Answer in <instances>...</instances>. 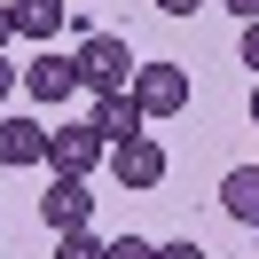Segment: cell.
<instances>
[{"label":"cell","mask_w":259,"mask_h":259,"mask_svg":"<svg viewBox=\"0 0 259 259\" xmlns=\"http://www.w3.org/2000/svg\"><path fill=\"white\" fill-rule=\"evenodd\" d=\"M16 87H24V71H16V63H8V48H0V102L16 95Z\"/></svg>","instance_id":"14"},{"label":"cell","mask_w":259,"mask_h":259,"mask_svg":"<svg viewBox=\"0 0 259 259\" xmlns=\"http://www.w3.org/2000/svg\"><path fill=\"white\" fill-rule=\"evenodd\" d=\"M110 173L126 181V189H157V181H165V142H157V134L118 142V149H110Z\"/></svg>","instance_id":"5"},{"label":"cell","mask_w":259,"mask_h":259,"mask_svg":"<svg viewBox=\"0 0 259 259\" xmlns=\"http://www.w3.org/2000/svg\"><path fill=\"white\" fill-rule=\"evenodd\" d=\"M165 16H196V8H204V0H157Z\"/></svg>","instance_id":"16"},{"label":"cell","mask_w":259,"mask_h":259,"mask_svg":"<svg viewBox=\"0 0 259 259\" xmlns=\"http://www.w3.org/2000/svg\"><path fill=\"white\" fill-rule=\"evenodd\" d=\"M16 165H48V126L39 118H0V173Z\"/></svg>","instance_id":"7"},{"label":"cell","mask_w":259,"mask_h":259,"mask_svg":"<svg viewBox=\"0 0 259 259\" xmlns=\"http://www.w3.org/2000/svg\"><path fill=\"white\" fill-rule=\"evenodd\" d=\"M126 95L142 102V118H173V110H189V71L181 63H134Z\"/></svg>","instance_id":"2"},{"label":"cell","mask_w":259,"mask_h":259,"mask_svg":"<svg viewBox=\"0 0 259 259\" xmlns=\"http://www.w3.org/2000/svg\"><path fill=\"white\" fill-rule=\"evenodd\" d=\"M8 24L24 39H55L63 32V0H8Z\"/></svg>","instance_id":"10"},{"label":"cell","mask_w":259,"mask_h":259,"mask_svg":"<svg viewBox=\"0 0 259 259\" xmlns=\"http://www.w3.org/2000/svg\"><path fill=\"white\" fill-rule=\"evenodd\" d=\"M102 259H157V243H142V236H110V243H102Z\"/></svg>","instance_id":"11"},{"label":"cell","mask_w":259,"mask_h":259,"mask_svg":"<svg viewBox=\"0 0 259 259\" xmlns=\"http://www.w3.org/2000/svg\"><path fill=\"white\" fill-rule=\"evenodd\" d=\"M220 212L243 228H259V165H236V173L220 181Z\"/></svg>","instance_id":"9"},{"label":"cell","mask_w":259,"mask_h":259,"mask_svg":"<svg viewBox=\"0 0 259 259\" xmlns=\"http://www.w3.org/2000/svg\"><path fill=\"white\" fill-rule=\"evenodd\" d=\"M243 71H259V24H243Z\"/></svg>","instance_id":"15"},{"label":"cell","mask_w":259,"mask_h":259,"mask_svg":"<svg viewBox=\"0 0 259 259\" xmlns=\"http://www.w3.org/2000/svg\"><path fill=\"white\" fill-rule=\"evenodd\" d=\"M55 259H102V243L79 228V236H55Z\"/></svg>","instance_id":"12"},{"label":"cell","mask_w":259,"mask_h":259,"mask_svg":"<svg viewBox=\"0 0 259 259\" xmlns=\"http://www.w3.org/2000/svg\"><path fill=\"white\" fill-rule=\"evenodd\" d=\"M8 39H16V24H8V8H0V48H8Z\"/></svg>","instance_id":"18"},{"label":"cell","mask_w":259,"mask_h":259,"mask_svg":"<svg viewBox=\"0 0 259 259\" xmlns=\"http://www.w3.org/2000/svg\"><path fill=\"white\" fill-rule=\"evenodd\" d=\"M24 95L32 102H63V95H79V63H71V55H32V63H24Z\"/></svg>","instance_id":"6"},{"label":"cell","mask_w":259,"mask_h":259,"mask_svg":"<svg viewBox=\"0 0 259 259\" xmlns=\"http://www.w3.org/2000/svg\"><path fill=\"white\" fill-rule=\"evenodd\" d=\"M87 126H95L102 134V142H134V134H142L149 126V118H142V102H134V95H95V110H87Z\"/></svg>","instance_id":"8"},{"label":"cell","mask_w":259,"mask_h":259,"mask_svg":"<svg viewBox=\"0 0 259 259\" xmlns=\"http://www.w3.org/2000/svg\"><path fill=\"white\" fill-rule=\"evenodd\" d=\"M251 126H259V87H251Z\"/></svg>","instance_id":"19"},{"label":"cell","mask_w":259,"mask_h":259,"mask_svg":"<svg viewBox=\"0 0 259 259\" xmlns=\"http://www.w3.org/2000/svg\"><path fill=\"white\" fill-rule=\"evenodd\" d=\"M39 220H48L55 236H79V228L95 220V196H87V181L55 173V181H48V196H39Z\"/></svg>","instance_id":"4"},{"label":"cell","mask_w":259,"mask_h":259,"mask_svg":"<svg viewBox=\"0 0 259 259\" xmlns=\"http://www.w3.org/2000/svg\"><path fill=\"white\" fill-rule=\"evenodd\" d=\"M157 259H212V251H204L196 236H173V243H157Z\"/></svg>","instance_id":"13"},{"label":"cell","mask_w":259,"mask_h":259,"mask_svg":"<svg viewBox=\"0 0 259 259\" xmlns=\"http://www.w3.org/2000/svg\"><path fill=\"white\" fill-rule=\"evenodd\" d=\"M71 63H79L87 95H126V87H134V48L118 32H87L79 48H71Z\"/></svg>","instance_id":"1"},{"label":"cell","mask_w":259,"mask_h":259,"mask_svg":"<svg viewBox=\"0 0 259 259\" xmlns=\"http://www.w3.org/2000/svg\"><path fill=\"white\" fill-rule=\"evenodd\" d=\"M102 157H110V142H102L95 126H48V165H55V173L87 181V173H95Z\"/></svg>","instance_id":"3"},{"label":"cell","mask_w":259,"mask_h":259,"mask_svg":"<svg viewBox=\"0 0 259 259\" xmlns=\"http://www.w3.org/2000/svg\"><path fill=\"white\" fill-rule=\"evenodd\" d=\"M228 8H236V16H243V24H259V0H228Z\"/></svg>","instance_id":"17"}]
</instances>
